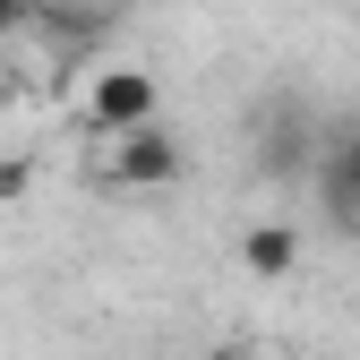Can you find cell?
I'll use <instances>...</instances> for the list:
<instances>
[{
    "label": "cell",
    "instance_id": "cell-1",
    "mask_svg": "<svg viewBox=\"0 0 360 360\" xmlns=\"http://www.w3.org/2000/svg\"><path fill=\"white\" fill-rule=\"evenodd\" d=\"M172 180H189V146H180L163 120H146V129H120V138H112V155H103V189L155 198V189H172Z\"/></svg>",
    "mask_w": 360,
    "mask_h": 360
},
{
    "label": "cell",
    "instance_id": "cell-2",
    "mask_svg": "<svg viewBox=\"0 0 360 360\" xmlns=\"http://www.w3.org/2000/svg\"><path fill=\"white\" fill-rule=\"evenodd\" d=\"M163 112V77L138 69V60H103L95 86H86V129L95 138H120V129H146Z\"/></svg>",
    "mask_w": 360,
    "mask_h": 360
},
{
    "label": "cell",
    "instance_id": "cell-3",
    "mask_svg": "<svg viewBox=\"0 0 360 360\" xmlns=\"http://www.w3.org/2000/svg\"><path fill=\"white\" fill-rule=\"evenodd\" d=\"M309 180H318V214L360 240V129H335L318 146V163H309Z\"/></svg>",
    "mask_w": 360,
    "mask_h": 360
},
{
    "label": "cell",
    "instance_id": "cell-4",
    "mask_svg": "<svg viewBox=\"0 0 360 360\" xmlns=\"http://www.w3.org/2000/svg\"><path fill=\"white\" fill-rule=\"evenodd\" d=\"M240 266L257 283H283L300 266V223H249V232H240Z\"/></svg>",
    "mask_w": 360,
    "mask_h": 360
},
{
    "label": "cell",
    "instance_id": "cell-5",
    "mask_svg": "<svg viewBox=\"0 0 360 360\" xmlns=\"http://www.w3.org/2000/svg\"><path fill=\"white\" fill-rule=\"evenodd\" d=\"M43 9H52V0H0V43H9V34H34Z\"/></svg>",
    "mask_w": 360,
    "mask_h": 360
},
{
    "label": "cell",
    "instance_id": "cell-6",
    "mask_svg": "<svg viewBox=\"0 0 360 360\" xmlns=\"http://www.w3.org/2000/svg\"><path fill=\"white\" fill-rule=\"evenodd\" d=\"M26 180H34L26 155H0V198H26Z\"/></svg>",
    "mask_w": 360,
    "mask_h": 360
},
{
    "label": "cell",
    "instance_id": "cell-7",
    "mask_svg": "<svg viewBox=\"0 0 360 360\" xmlns=\"http://www.w3.org/2000/svg\"><path fill=\"white\" fill-rule=\"evenodd\" d=\"M223 360H266V352H223Z\"/></svg>",
    "mask_w": 360,
    "mask_h": 360
}]
</instances>
